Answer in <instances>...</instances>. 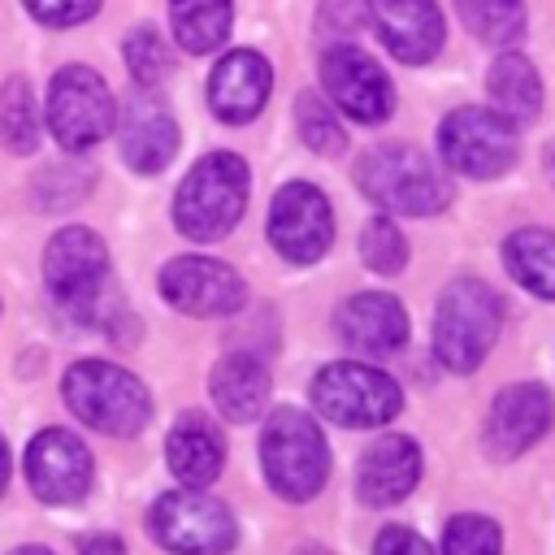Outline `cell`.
<instances>
[{
	"instance_id": "1",
	"label": "cell",
	"mask_w": 555,
	"mask_h": 555,
	"mask_svg": "<svg viewBox=\"0 0 555 555\" xmlns=\"http://www.w3.org/2000/svg\"><path fill=\"white\" fill-rule=\"evenodd\" d=\"M43 282L48 295L69 317L95 330H108V317H121V312H104L108 304H117V295L108 291V247L87 225H65L52 234L43 251Z\"/></svg>"
},
{
	"instance_id": "2",
	"label": "cell",
	"mask_w": 555,
	"mask_h": 555,
	"mask_svg": "<svg viewBox=\"0 0 555 555\" xmlns=\"http://www.w3.org/2000/svg\"><path fill=\"white\" fill-rule=\"evenodd\" d=\"M356 186L386 212L434 217L451 204V178L412 143H377L356 160Z\"/></svg>"
},
{
	"instance_id": "3",
	"label": "cell",
	"mask_w": 555,
	"mask_h": 555,
	"mask_svg": "<svg viewBox=\"0 0 555 555\" xmlns=\"http://www.w3.org/2000/svg\"><path fill=\"white\" fill-rule=\"evenodd\" d=\"M247 191H251L247 160L234 152H208L204 160L191 165V173L173 195V225L191 243H212L238 225L247 208Z\"/></svg>"
},
{
	"instance_id": "4",
	"label": "cell",
	"mask_w": 555,
	"mask_h": 555,
	"mask_svg": "<svg viewBox=\"0 0 555 555\" xmlns=\"http://www.w3.org/2000/svg\"><path fill=\"white\" fill-rule=\"evenodd\" d=\"M503 325V299L481 278H455L442 286L434 308V356L451 373H473Z\"/></svg>"
},
{
	"instance_id": "5",
	"label": "cell",
	"mask_w": 555,
	"mask_h": 555,
	"mask_svg": "<svg viewBox=\"0 0 555 555\" xmlns=\"http://www.w3.org/2000/svg\"><path fill=\"white\" fill-rule=\"evenodd\" d=\"M61 395H65V408L82 425H91V429H100L108 438H130L152 416L147 386L134 373H126L121 364H108V360L69 364V373L61 382Z\"/></svg>"
},
{
	"instance_id": "6",
	"label": "cell",
	"mask_w": 555,
	"mask_h": 555,
	"mask_svg": "<svg viewBox=\"0 0 555 555\" xmlns=\"http://www.w3.org/2000/svg\"><path fill=\"white\" fill-rule=\"evenodd\" d=\"M260 464L273 494H282L286 503H308L330 477V447L321 425L299 408L269 412L260 429Z\"/></svg>"
},
{
	"instance_id": "7",
	"label": "cell",
	"mask_w": 555,
	"mask_h": 555,
	"mask_svg": "<svg viewBox=\"0 0 555 555\" xmlns=\"http://www.w3.org/2000/svg\"><path fill=\"white\" fill-rule=\"evenodd\" d=\"M312 408L343 429H377L399 416L403 390L364 360H334L312 377Z\"/></svg>"
},
{
	"instance_id": "8",
	"label": "cell",
	"mask_w": 555,
	"mask_h": 555,
	"mask_svg": "<svg viewBox=\"0 0 555 555\" xmlns=\"http://www.w3.org/2000/svg\"><path fill=\"white\" fill-rule=\"evenodd\" d=\"M147 529L173 555H225L238 542L230 507L199 486L160 494L147 512Z\"/></svg>"
},
{
	"instance_id": "9",
	"label": "cell",
	"mask_w": 555,
	"mask_h": 555,
	"mask_svg": "<svg viewBox=\"0 0 555 555\" xmlns=\"http://www.w3.org/2000/svg\"><path fill=\"white\" fill-rule=\"evenodd\" d=\"M516 152H520L516 121H507L499 108L464 104V108L447 113L438 126V156L451 173L499 178L503 169L516 165Z\"/></svg>"
},
{
	"instance_id": "10",
	"label": "cell",
	"mask_w": 555,
	"mask_h": 555,
	"mask_svg": "<svg viewBox=\"0 0 555 555\" xmlns=\"http://www.w3.org/2000/svg\"><path fill=\"white\" fill-rule=\"evenodd\" d=\"M117 104L108 82L87 65H65L48 87V130L65 152H87L108 139Z\"/></svg>"
},
{
	"instance_id": "11",
	"label": "cell",
	"mask_w": 555,
	"mask_h": 555,
	"mask_svg": "<svg viewBox=\"0 0 555 555\" xmlns=\"http://www.w3.org/2000/svg\"><path fill=\"white\" fill-rule=\"evenodd\" d=\"M321 87L334 100V108L347 113L351 121L377 126L395 113V87L386 69L356 43H334L321 52Z\"/></svg>"
},
{
	"instance_id": "12",
	"label": "cell",
	"mask_w": 555,
	"mask_h": 555,
	"mask_svg": "<svg viewBox=\"0 0 555 555\" xmlns=\"http://www.w3.org/2000/svg\"><path fill=\"white\" fill-rule=\"evenodd\" d=\"M269 243L291 264H312L334 243V212L321 186L312 182H286L278 186L269 204Z\"/></svg>"
},
{
	"instance_id": "13",
	"label": "cell",
	"mask_w": 555,
	"mask_h": 555,
	"mask_svg": "<svg viewBox=\"0 0 555 555\" xmlns=\"http://www.w3.org/2000/svg\"><path fill=\"white\" fill-rule=\"evenodd\" d=\"M160 299L186 317H230L243 308V278L217 256H173L160 269Z\"/></svg>"
},
{
	"instance_id": "14",
	"label": "cell",
	"mask_w": 555,
	"mask_h": 555,
	"mask_svg": "<svg viewBox=\"0 0 555 555\" xmlns=\"http://www.w3.org/2000/svg\"><path fill=\"white\" fill-rule=\"evenodd\" d=\"M91 451L69 429H43L26 447V481L43 503H78L91 490Z\"/></svg>"
},
{
	"instance_id": "15",
	"label": "cell",
	"mask_w": 555,
	"mask_h": 555,
	"mask_svg": "<svg viewBox=\"0 0 555 555\" xmlns=\"http://www.w3.org/2000/svg\"><path fill=\"white\" fill-rule=\"evenodd\" d=\"M555 421V399L542 382H516L494 395L490 416H486V451L494 460H516L525 455Z\"/></svg>"
},
{
	"instance_id": "16",
	"label": "cell",
	"mask_w": 555,
	"mask_h": 555,
	"mask_svg": "<svg viewBox=\"0 0 555 555\" xmlns=\"http://www.w3.org/2000/svg\"><path fill=\"white\" fill-rule=\"evenodd\" d=\"M369 22L403 65H425L442 48V9L434 0H369Z\"/></svg>"
},
{
	"instance_id": "17",
	"label": "cell",
	"mask_w": 555,
	"mask_h": 555,
	"mask_svg": "<svg viewBox=\"0 0 555 555\" xmlns=\"http://www.w3.org/2000/svg\"><path fill=\"white\" fill-rule=\"evenodd\" d=\"M269 87H273L269 61L260 52H251V48H234L208 74V108L225 126H243V121H251L264 108Z\"/></svg>"
},
{
	"instance_id": "18",
	"label": "cell",
	"mask_w": 555,
	"mask_h": 555,
	"mask_svg": "<svg viewBox=\"0 0 555 555\" xmlns=\"http://www.w3.org/2000/svg\"><path fill=\"white\" fill-rule=\"evenodd\" d=\"M334 330L347 347L364 356H390L408 343V312L386 291H360L334 312Z\"/></svg>"
},
{
	"instance_id": "19",
	"label": "cell",
	"mask_w": 555,
	"mask_h": 555,
	"mask_svg": "<svg viewBox=\"0 0 555 555\" xmlns=\"http://www.w3.org/2000/svg\"><path fill=\"white\" fill-rule=\"evenodd\" d=\"M421 481V447L408 434H386L373 447H364L356 464V494L369 507H390L408 499Z\"/></svg>"
},
{
	"instance_id": "20",
	"label": "cell",
	"mask_w": 555,
	"mask_h": 555,
	"mask_svg": "<svg viewBox=\"0 0 555 555\" xmlns=\"http://www.w3.org/2000/svg\"><path fill=\"white\" fill-rule=\"evenodd\" d=\"M178 152V121L156 95H139L121 117V160L134 173H160Z\"/></svg>"
},
{
	"instance_id": "21",
	"label": "cell",
	"mask_w": 555,
	"mask_h": 555,
	"mask_svg": "<svg viewBox=\"0 0 555 555\" xmlns=\"http://www.w3.org/2000/svg\"><path fill=\"white\" fill-rule=\"evenodd\" d=\"M165 460L182 486L217 481V473L225 464V438H221L217 421H208L204 412H182L165 438Z\"/></svg>"
},
{
	"instance_id": "22",
	"label": "cell",
	"mask_w": 555,
	"mask_h": 555,
	"mask_svg": "<svg viewBox=\"0 0 555 555\" xmlns=\"http://www.w3.org/2000/svg\"><path fill=\"white\" fill-rule=\"evenodd\" d=\"M208 390H212V403L225 421L247 425L269 403V369L251 351H230L225 360H217V369L208 377Z\"/></svg>"
},
{
	"instance_id": "23",
	"label": "cell",
	"mask_w": 555,
	"mask_h": 555,
	"mask_svg": "<svg viewBox=\"0 0 555 555\" xmlns=\"http://www.w3.org/2000/svg\"><path fill=\"white\" fill-rule=\"evenodd\" d=\"M486 91H490L494 108L516 126H525V121H533L542 113V78L533 69V61L520 56V52L494 56V65L486 74Z\"/></svg>"
},
{
	"instance_id": "24",
	"label": "cell",
	"mask_w": 555,
	"mask_h": 555,
	"mask_svg": "<svg viewBox=\"0 0 555 555\" xmlns=\"http://www.w3.org/2000/svg\"><path fill=\"white\" fill-rule=\"evenodd\" d=\"M503 269L538 299H555V230L525 225L503 238Z\"/></svg>"
},
{
	"instance_id": "25",
	"label": "cell",
	"mask_w": 555,
	"mask_h": 555,
	"mask_svg": "<svg viewBox=\"0 0 555 555\" xmlns=\"http://www.w3.org/2000/svg\"><path fill=\"white\" fill-rule=\"evenodd\" d=\"M230 22H234L230 0H169L173 39L195 56L217 52L230 35Z\"/></svg>"
},
{
	"instance_id": "26",
	"label": "cell",
	"mask_w": 555,
	"mask_h": 555,
	"mask_svg": "<svg viewBox=\"0 0 555 555\" xmlns=\"http://www.w3.org/2000/svg\"><path fill=\"white\" fill-rule=\"evenodd\" d=\"M39 104H35V91L26 78H9L0 87V143L13 152V156H30L39 147Z\"/></svg>"
},
{
	"instance_id": "27",
	"label": "cell",
	"mask_w": 555,
	"mask_h": 555,
	"mask_svg": "<svg viewBox=\"0 0 555 555\" xmlns=\"http://www.w3.org/2000/svg\"><path fill=\"white\" fill-rule=\"evenodd\" d=\"M464 26L490 43V48H507L525 35V0H455Z\"/></svg>"
},
{
	"instance_id": "28",
	"label": "cell",
	"mask_w": 555,
	"mask_h": 555,
	"mask_svg": "<svg viewBox=\"0 0 555 555\" xmlns=\"http://www.w3.org/2000/svg\"><path fill=\"white\" fill-rule=\"evenodd\" d=\"M295 126H299V139L321 156H338L347 147L343 126L334 117V104H325L317 91H299L295 95Z\"/></svg>"
},
{
	"instance_id": "29",
	"label": "cell",
	"mask_w": 555,
	"mask_h": 555,
	"mask_svg": "<svg viewBox=\"0 0 555 555\" xmlns=\"http://www.w3.org/2000/svg\"><path fill=\"white\" fill-rule=\"evenodd\" d=\"M442 555H503V529L499 520L481 512H460L442 529Z\"/></svg>"
},
{
	"instance_id": "30",
	"label": "cell",
	"mask_w": 555,
	"mask_h": 555,
	"mask_svg": "<svg viewBox=\"0 0 555 555\" xmlns=\"http://www.w3.org/2000/svg\"><path fill=\"white\" fill-rule=\"evenodd\" d=\"M360 260L382 278H390L408 264V238L399 234V225L390 217H373L360 230Z\"/></svg>"
},
{
	"instance_id": "31",
	"label": "cell",
	"mask_w": 555,
	"mask_h": 555,
	"mask_svg": "<svg viewBox=\"0 0 555 555\" xmlns=\"http://www.w3.org/2000/svg\"><path fill=\"white\" fill-rule=\"evenodd\" d=\"M126 65H130V78H134L139 87H147V91H152V87L169 74L173 52H169V43H165V35H160V30L139 26V30H130V39H126Z\"/></svg>"
},
{
	"instance_id": "32",
	"label": "cell",
	"mask_w": 555,
	"mask_h": 555,
	"mask_svg": "<svg viewBox=\"0 0 555 555\" xmlns=\"http://www.w3.org/2000/svg\"><path fill=\"white\" fill-rule=\"evenodd\" d=\"M87 191H91V169H61V165L43 169V178H39V186H35L43 212L69 208V204H78Z\"/></svg>"
},
{
	"instance_id": "33",
	"label": "cell",
	"mask_w": 555,
	"mask_h": 555,
	"mask_svg": "<svg viewBox=\"0 0 555 555\" xmlns=\"http://www.w3.org/2000/svg\"><path fill=\"white\" fill-rule=\"evenodd\" d=\"M26 9L43 26H78V22L95 17L100 0H26Z\"/></svg>"
},
{
	"instance_id": "34",
	"label": "cell",
	"mask_w": 555,
	"mask_h": 555,
	"mask_svg": "<svg viewBox=\"0 0 555 555\" xmlns=\"http://www.w3.org/2000/svg\"><path fill=\"white\" fill-rule=\"evenodd\" d=\"M369 22V0H321V26L330 35H356Z\"/></svg>"
},
{
	"instance_id": "35",
	"label": "cell",
	"mask_w": 555,
	"mask_h": 555,
	"mask_svg": "<svg viewBox=\"0 0 555 555\" xmlns=\"http://www.w3.org/2000/svg\"><path fill=\"white\" fill-rule=\"evenodd\" d=\"M373 555H434V546H429L416 529L386 525V529L373 538Z\"/></svg>"
},
{
	"instance_id": "36",
	"label": "cell",
	"mask_w": 555,
	"mask_h": 555,
	"mask_svg": "<svg viewBox=\"0 0 555 555\" xmlns=\"http://www.w3.org/2000/svg\"><path fill=\"white\" fill-rule=\"evenodd\" d=\"M78 555H126V542L117 533H82Z\"/></svg>"
},
{
	"instance_id": "37",
	"label": "cell",
	"mask_w": 555,
	"mask_h": 555,
	"mask_svg": "<svg viewBox=\"0 0 555 555\" xmlns=\"http://www.w3.org/2000/svg\"><path fill=\"white\" fill-rule=\"evenodd\" d=\"M4 486H9V447L0 438V494H4Z\"/></svg>"
},
{
	"instance_id": "38",
	"label": "cell",
	"mask_w": 555,
	"mask_h": 555,
	"mask_svg": "<svg viewBox=\"0 0 555 555\" xmlns=\"http://www.w3.org/2000/svg\"><path fill=\"white\" fill-rule=\"evenodd\" d=\"M542 160H546V178H551V186H555V139L546 143V152H542Z\"/></svg>"
},
{
	"instance_id": "39",
	"label": "cell",
	"mask_w": 555,
	"mask_h": 555,
	"mask_svg": "<svg viewBox=\"0 0 555 555\" xmlns=\"http://www.w3.org/2000/svg\"><path fill=\"white\" fill-rule=\"evenodd\" d=\"M9 555H52L48 546H17V551H9Z\"/></svg>"
},
{
	"instance_id": "40",
	"label": "cell",
	"mask_w": 555,
	"mask_h": 555,
	"mask_svg": "<svg viewBox=\"0 0 555 555\" xmlns=\"http://www.w3.org/2000/svg\"><path fill=\"white\" fill-rule=\"evenodd\" d=\"M295 555H325V551H321V546H299Z\"/></svg>"
}]
</instances>
